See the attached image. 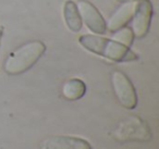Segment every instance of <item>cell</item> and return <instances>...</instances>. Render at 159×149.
<instances>
[{"label":"cell","instance_id":"8","mask_svg":"<svg viewBox=\"0 0 159 149\" xmlns=\"http://www.w3.org/2000/svg\"><path fill=\"white\" fill-rule=\"evenodd\" d=\"M135 7H136V5L134 2H124V5L120 9H118V11L110 18L107 29L111 32L122 29L129 21L132 20L133 14H134L135 11Z\"/></svg>","mask_w":159,"mask_h":149},{"label":"cell","instance_id":"6","mask_svg":"<svg viewBox=\"0 0 159 149\" xmlns=\"http://www.w3.org/2000/svg\"><path fill=\"white\" fill-rule=\"evenodd\" d=\"M152 16V6L148 0H142L135 7L133 14V35L143 38L147 35Z\"/></svg>","mask_w":159,"mask_h":149},{"label":"cell","instance_id":"11","mask_svg":"<svg viewBox=\"0 0 159 149\" xmlns=\"http://www.w3.org/2000/svg\"><path fill=\"white\" fill-rule=\"evenodd\" d=\"M113 38H115L116 42L120 43V44H123L126 47H130L133 43L134 35H133V32L130 29L124 27V29H120L118 31H116Z\"/></svg>","mask_w":159,"mask_h":149},{"label":"cell","instance_id":"1","mask_svg":"<svg viewBox=\"0 0 159 149\" xmlns=\"http://www.w3.org/2000/svg\"><path fill=\"white\" fill-rule=\"evenodd\" d=\"M81 46L86 50L115 62H131L139 59L137 55L129 47L116 40L107 39L96 35H83L79 38Z\"/></svg>","mask_w":159,"mask_h":149},{"label":"cell","instance_id":"10","mask_svg":"<svg viewBox=\"0 0 159 149\" xmlns=\"http://www.w3.org/2000/svg\"><path fill=\"white\" fill-rule=\"evenodd\" d=\"M86 93V85L82 79H71L62 86V95L68 100H79Z\"/></svg>","mask_w":159,"mask_h":149},{"label":"cell","instance_id":"12","mask_svg":"<svg viewBox=\"0 0 159 149\" xmlns=\"http://www.w3.org/2000/svg\"><path fill=\"white\" fill-rule=\"evenodd\" d=\"M2 35H3V27L0 25V46H1V39H2Z\"/></svg>","mask_w":159,"mask_h":149},{"label":"cell","instance_id":"5","mask_svg":"<svg viewBox=\"0 0 159 149\" xmlns=\"http://www.w3.org/2000/svg\"><path fill=\"white\" fill-rule=\"evenodd\" d=\"M77 9H79L81 19L84 20L87 29H91L93 33L96 34L106 33V21H105L102 13L98 11L97 8L93 3L85 1V0H80L79 2H77Z\"/></svg>","mask_w":159,"mask_h":149},{"label":"cell","instance_id":"3","mask_svg":"<svg viewBox=\"0 0 159 149\" xmlns=\"http://www.w3.org/2000/svg\"><path fill=\"white\" fill-rule=\"evenodd\" d=\"M113 136L120 142H148L152 138V133L143 120L137 116H130L115 129Z\"/></svg>","mask_w":159,"mask_h":149},{"label":"cell","instance_id":"9","mask_svg":"<svg viewBox=\"0 0 159 149\" xmlns=\"http://www.w3.org/2000/svg\"><path fill=\"white\" fill-rule=\"evenodd\" d=\"M63 16L68 29L73 33H77L81 31L83 26L82 19L80 16L77 6L72 0H66L63 8Z\"/></svg>","mask_w":159,"mask_h":149},{"label":"cell","instance_id":"4","mask_svg":"<svg viewBox=\"0 0 159 149\" xmlns=\"http://www.w3.org/2000/svg\"><path fill=\"white\" fill-rule=\"evenodd\" d=\"M111 84L122 107L129 110L135 109L137 106V95L130 79L121 71H115L111 74Z\"/></svg>","mask_w":159,"mask_h":149},{"label":"cell","instance_id":"2","mask_svg":"<svg viewBox=\"0 0 159 149\" xmlns=\"http://www.w3.org/2000/svg\"><path fill=\"white\" fill-rule=\"evenodd\" d=\"M46 51L43 42L34 40L19 47L11 52L5 62V72L9 75H20L29 71Z\"/></svg>","mask_w":159,"mask_h":149},{"label":"cell","instance_id":"13","mask_svg":"<svg viewBox=\"0 0 159 149\" xmlns=\"http://www.w3.org/2000/svg\"><path fill=\"white\" fill-rule=\"evenodd\" d=\"M119 2H128V1H134V0H117Z\"/></svg>","mask_w":159,"mask_h":149},{"label":"cell","instance_id":"7","mask_svg":"<svg viewBox=\"0 0 159 149\" xmlns=\"http://www.w3.org/2000/svg\"><path fill=\"white\" fill-rule=\"evenodd\" d=\"M40 149H92L87 140L75 136H49L40 142Z\"/></svg>","mask_w":159,"mask_h":149}]
</instances>
